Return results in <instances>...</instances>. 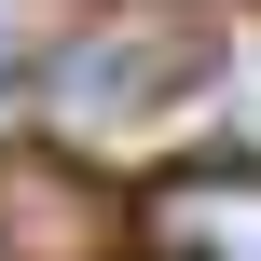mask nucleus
I'll list each match as a JSON object with an SVG mask.
<instances>
[{"label": "nucleus", "instance_id": "1", "mask_svg": "<svg viewBox=\"0 0 261 261\" xmlns=\"http://www.w3.org/2000/svg\"><path fill=\"white\" fill-rule=\"evenodd\" d=\"M138 220L165 261H261V165H179Z\"/></svg>", "mask_w": 261, "mask_h": 261}, {"label": "nucleus", "instance_id": "2", "mask_svg": "<svg viewBox=\"0 0 261 261\" xmlns=\"http://www.w3.org/2000/svg\"><path fill=\"white\" fill-rule=\"evenodd\" d=\"M28 83H41V55H28V41L0 28V96H28Z\"/></svg>", "mask_w": 261, "mask_h": 261}]
</instances>
